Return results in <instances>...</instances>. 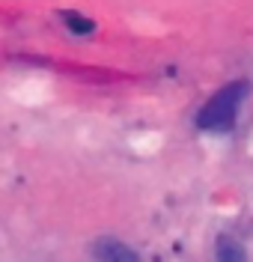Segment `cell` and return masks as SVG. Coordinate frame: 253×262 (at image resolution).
I'll return each instance as SVG.
<instances>
[{
  "label": "cell",
  "instance_id": "obj_1",
  "mask_svg": "<svg viewBox=\"0 0 253 262\" xmlns=\"http://www.w3.org/2000/svg\"><path fill=\"white\" fill-rule=\"evenodd\" d=\"M247 96V83H229L223 86L215 98H209V104L197 114V125L205 131H229L236 125V114L241 98Z\"/></svg>",
  "mask_w": 253,
  "mask_h": 262
},
{
  "label": "cell",
  "instance_id": "obj_2",
  "mask_svg": "<svg viewBox=\"0 0 253 262\" xmlns=\"http://www.w3.org/2000/svg\"><path fill=\"white\" fill-rule=\"evenodd\" d=\"M93 256H96V259H113V262L137 259V253L131 250V247L119 245V242H113V238H99V242L93 245Z\"/></svg>",
  "mask_w": 253,
  "mask_h": 262
},
{
  "label": "cell",
  "instance_id": "obj_3",
  "mask_svg": "<svg viewBox=\"0 0 253 262\" xmlns=\"http://www.w3.org/2000/svg\"><path fill=\"white\" fill-rule=\"evenodd\" d=\"M215 256L218 259H244V247L238 245V242H233V238H218V245H215Z\"/></svg>",
  "mask_w": 253,
  "mask_h": 262
},
{
  "label": "cell",
  "instance_id": "obj_4",
  "mask_svg": "<svg viewBox=\"0 0 253 262\" xmlns=\"http://www.w3.org/2000/svg\"><path fill=\"white\" fill-rule=\"evenodd\" d=\"M63 18H66L68 30L75 33V36H89V33L96 30V24H93V21H89V18L78 15V12H63Z\"/></svg>",
  "mask_w": 253,
  "mask_h": 262
}]
</instances>
